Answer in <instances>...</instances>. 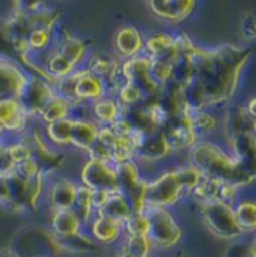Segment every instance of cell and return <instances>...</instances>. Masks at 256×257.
Masks as SVG:
<instances>
[{
    "mask_svg": "<svg viewBox=\"0 0 256 257\" xmlns=\"http://www.w3.org/2000/svg\"><path fill=\"white\" fill-rule=\"evenodd\" d=\"M250 57V50L237 45H222L213 50L195 47L190 53L193 77L183 87L189 113L210 110L228 102L237 87L241 71Z\"/></svg>",
    "mask_w": 256,
    "mask_h": 257,
    "instance_id": "cell-1",
    "label": "cell"
},
{
    "mask_svg": "<svg viewBox=\"0 0 256 257\" xmlns=\"http://www.w3.org/2000/svg\"><path fill=\"white\" fill-rule=\"evenodd\" d=\"M189 163L195 166L204 178L220 184L240 188L253 182V179L240 169L229 152L210 140H198L189 149Z\"/></svg>",
    "mask_w": 256,
    "mask_h": 257,
    "instance_id": "cell-2",
    "label": "cell"
},
{
    "mask_svg": "<svg viewBox=\"0 0 256 257\" xmlns=\"http://www.w3.org/2000/svg\"><path fill=\"white\" fill-rule=\"evenodd\" d=\"M149 229L148 239L151 241L154 250L166 251L177 247L183 238V229L167 208H145Z\"/></svg>",
    "mask_w": 256,
    "mask_h": 257,
    "instance_id": "cell-3",
    "label": "cell"
},
{
    "mask_svg": "<svg viewBox=\"0 0 256 257\" xmlns=\"http://www.w3.org/2000/svg\"><path fill=\"white\" fill-rule=\"evenodd\" d=\"M186 196L174 169H166L146 179L145 208L175 206Z\"/></svg>",
    "mask_w": 256,
    "mask_h": 257,
    "instance_id": "cell-4",
    "label": "cell"
},
{
    "mask_svg": "<svg viewBox=\"0 0 256 257\" xmlns=\"http://www.w3.org/2000/svg\"><path fill=\"white\" fill-rule=\"evenodd\" d=\"M201 215L208 230L222 239H237L243 235L238 227L234 205L214 199L201 202Z\"/></svg>",
    "mask_w": 256,
    "mask_h": 257,
    "instance_id": "cell-5",
    "label": "cell"
},
{
    "mask_svg": "<svg viewBox=\"0 0 256 257\" xmlns=\"http://www.w3.org/2000/svg\"><path fill=\"white\" fill-rule=\"evenodd\" d=\"M77 182L80 185H84L86 188H89L92 191L106 190L110 193H116L118 191V182H116L115 164L86 158L80 167Z\"/></svg>",
    "mask_w": 256,
    "mask_h": 257,
    "instance_id": "cell-6",
    "label": "cell"
},
{
    "mask_svg": "<svg viewBox=\"0 0 256 257\" xmlns=\"http://www.w3.org/2000/svg\"><path fill=\"white\" fill-rule=\"evenodd\" d=\"M56 96L54 87L51 83L39 78L29 75L27 81L18 96L21 105L24 107L27 116L35 122L36 116L41 113V110Z\"/></svg>",
    "mask_w": 256,
    "mask_h": 257,
    "instance_id": "cell-7",
    "label": "cell"
},
{
    "mask_svg": "<svg viewBox=\"0 0 256 257\" xmlns=\"http://www.w3.org/2000/svg\"><path fill=\"white\" fill-rule=\"evenodd\" d=\"M161 133L166 137L172 152L189 151L199 140L196 131L193 130L189 111L172 116L161 128Z\"/></svg>",
    "mask_w": 256,
    "mask_h": 257,
    "instance_id": "cell-8",
    "label": "cell"
},
{
    "mask_svg": "<svg viewBox=\"0 0 256 257\" xmlns=\"http://www.w3.org/2000/svg\"><path fill=\"white\" fill-rule=\"evenodd\" d=\"M78 182L63 175H53L47 178V187L44 199L48 203L50 211L56 209H72L75 202Z\"/></svg>",
    "mask_w": 256,
    "mask_h": 257,
    "instance_id": "cell-9",
    "label": "cell"
},
{
    "mask_svg": "<svg viewBox=\"0 0 256 257\" xmlns=\"http://www.w3.org/2000/svg\"><path fill=\"white\" fill-rule=\"evenodd\" d=\"M0 126L17 137H24L33 126V120L27 116L18 98L0 99Z\"/></svg>",
    "mask_w": 256,
    "mask_h": 257,
    "instance_id": "cell-10",
    "label": "cell"
},
{
    "mask_svg": "<svg viewBox=\"0 0 256 257\" xmlns=\"http://www.w3.org/2000/svg\"><path fill=\"white\" fill-rule=\"evenodd\" d=\"M229 154L240 169L256 181V137L252 131L241 133L228 140Z\"/></svg>",
    "mask_w": 256,
    "mask_h": 257,
    "instance_id": "cell-11",
    "label": "cell"
},
{
    "mask_svg": "<svg viewBox=\"0 0 256 257\" xmlns=\"http://www.w3.org/2000/svg\"><path fill=\"white\" fill-rule=\"evenodd\" d=\"M172 155V149L161 131L148 134L136 152V163L140 167L158 164Z\"/></svg>",
    "mask_w": 256,
    "mask_h": 257,
    "instance_id": "cell-12",
    "label": "cell"
},
{
    "mask_svg": "<svg viewBox=\"0 0 256 257\" xmlns=\"http://www.w3.org/2000/svg\"><path fill=\"white\" fill-rule=\"evenodd\" d=\"M145 35L134 26L125 24L118 29L113 38L115 54L119 60H127L143 54Z\"/></svg>",
    "mask_w": 256,
    "mask_h": 257,
    "instance_id": "cell-13",
    "label": "cell"
},
{
    "mask_svg": "<svg viewBox=\"0 0 256 257\" xmlns=\"http://www.w3.org/2000/svg\"><path fill=\"white\" fill-rule=\"evenodd\" d=\"M88 235L98 244V245H112L122 239L124 236V224L110 220L107 217L95 214L92 220L86 226Z\"/></svg>",
    "mask_w": 256,
    "mask_h": 257,
    "instance_id": "cell-14",
    "label": "cell"
},
{
    "mask_svg": "<svg viewBox=\"0 0 256 257\" xmlns=\"http://www.w3.org/2000/svg\"><path fill=\"white\" fill-rule=\"evenodd\" d=\"M27 77L29 75L12 60L5 59L0 54V99L8 96L18 98L27 81Z\"/></svg>",
    "mask_w": 256,
    "mask_h": 257,
    "instance_id": "cell-15",
    "label": "cell"
},
{
    "mask_svg": "<svg viewBox=\"0 0 256 257\" xmlns=\"http://www.w3.org/2000/svg\"><path fill=\"white\" fill-rule=\"evenodd\" d=\"M154 15L177 23L187 18L196 8V0H146Z\"/></svg>",
    "mask_w": 256,
    "mask_h": 257,
    "instance_id": "cell-16",
    "label": "cell"
},
{
    "mask_svg": "<svg viewBox=\"0 0 256 257\" xmlns=\"http://www.w3.org/2000/svg\"><path fill=\"white\" fill-rule=\"evenodd\" d=\"M107 95L104 83L92 75L84 66L77 69V81H75V98L80 104H91Z\"/></svg>",
    "mask_w": 256,
    "mask_h": 257,
    "instance_id": "cell-17",
    "label": "cell"
},
{
    "mask_svg": "<svg viewBox=\"0 0 256 257\" xmlns=\"http://www.w3.org/2000/svg\"><path fill=\"white\" fill-rule=\"evenodd\" d=\"M100 126L91 117H72V126L69 134V148L74 151L86 152L97 140Z\"/></svg>",
    "mask_w": 256,
    "mask_h": 257,
    "instance_id": "cell-18",
    "label": "cell"
},
{
    "mask_svg": "<svg viewBox=\"0 0 256 257\" xmlns=\"http://www.w3.org/2000/svg\"><path fill=\"white\" fill-rule=\"evenodd\" d=\"M50 232L57 236H71L84 230V224L74 209H56L50 211Z\"/></svg>",
    "mask_w": 256,
    "mask_h": 257,
    "instance_id": "cell-19",
    "label": "cell"
},
{
    "mask_svg": "<svg viewBox=\"0 0 256 257\" xmlns=\"http://www.w3.org/2000/svg\"><path fill=\"white\" fill-rule=\"evenodd\" d=\"M122 110L116 102L115 96L106 95L89 104V117L98 126H109L118 119H121Z\"/></svg>",
    "mask_w": 256,
    "mask_h": 257,
    "instance_id": "cell-20",
    "label": "cell"
},
{
    "mask_svg": "<svg viewBox=\"0 0 256 257\" xmlns=\"http://www.w3.org/2000/svg\"><path fill=\"white\" fill-rule=\"evenodd\" d=\"M71 126H72V117H65L41 125V133L44 140L48 143V146L57 151H65L69 148Z\"/></svg>",
    "mask_w": 256,
    "mask_h": 257,
    "instance_id": "cell-21",
    "label": "cell"
},
{
    "mask_svg": "<svg viewBox=\"0 0 256 257\" xmlns=\"http://www.w3.org/2000/svg\"><path fill=\"white\" fill-rule=\"evenodd\" d=\"M252 120L253 119L247 114L244 107L237 105V107L228 108L223 116V120H222L226 140H229L241 133L252 131Z\"/></svg>",
    "mask_w": 256,
    "mask_h": 257,
    "instance_id": "cell-22",
    "label": "cell"
},
{
    "mask_svg": "<svg viewBox=\"0 0 256 257\" xmlns=\"http://www.w3.org/2000/svg\"><path fill=\"white\" fill-rule=\"evenodd\" d=\"M56 238V242L59 245L60 253H69V254H91L98 251L100 245L83 230L80 233L71 235V236H63V238Z\"/></svg>",
    "mask_w": 256,
    "mask_h": 257,
    "instance_id": "cell-23",
    "label": "cell"
},
{
    "mask_svg": "<svg viewBox=\"0 0 256 257\" xmlns=\"http://www.w3.org/2000/svg\"><path fill=\"white\" fill-rule=\"evenodd\" d=\"M95 214L103 215V217H107L110 220H115V221L124 224V221L133 214V209H131L130 202L127 200V197L122 193L116 191V193H112L109 196L107 202Z\"/></svg>",
    "mask_w": 256,
    "mask_h": 257,
    "instance_id": "cell-24",
    "label": "cell"
},
{
    "mask_svg": "<svg viewBox=\"0 0 256 257\" xmlns=\"http://www.w3.org/2000/svg\"><path fill=\"white\" fill-rule=\"evenodd\" d=\"M175 36L167 32H151L145 35V44H143V54H146L151 59L163 57L167 50L172 47Z\"/></svg>",
    "mask_w": 256,
    "mask_h": 257,
    "instance_id": "cell-25",
    "label": "cell"
},
{
    "mask_svg": "<svg viewBox=\"0 0 256 257\" xmlns=\"http://www.w3.org/2000/svg\"><path fill=\"white\" fill-rule=\"evenodd\" d=\"M65 117H72V107L69 102H66L63 98L60 96H54L42 110L41 113L36 116L35 123L38 125H45L50 123L53 120H59V119H65Z\"/></svg>",
    "mask_w": 256,
    "mask_h": 257,
    "instance_id": "cell-26",
    "label": "cell"
},
{
    "mask_svg": "<svg viewBox=\"0 0 256 257\" xmlns=\"http://www.w3.org/2000/svg\"><path fill=\"white\" fill-rule=\"evenodd\" d=\"M56 47H57V51L75 68H81L86 62L88 54H89L88 45L84 44L83 39H80L77 36H72L68 41L62 42Z\"/></svg>",
    "mask_w": 256,
    "mask_h": 257,
    "instance_id": "cell-27",
    "label": "cell"
},
{
    "mask_svg": "<svg viewBox=\"0 0 256 257\" xmlns=\"http://www.w3.org/2000/svg\"><path fill=\"white\" fill-rule=\"evenodd\" d=\"M121 242L119 253H125L133 257H151L154 253V247L148 236H134V235H124Z\"/></svg>",
    "mask_w": 256,
    "mask_h": 257,
    "instance_id": "cell-28",
    "label": "cell"
},
{
    "mask_svg": "<svg viewBox=\"0 0 256 257\" xmlns=\"http://www.w3.org/2000/svg\"><path fill=\"white\" fill-rule=\"evenodd\" d=\"M113 96H115L116 102L119 104V107L122 110L137 107L145 99V93L142 92V89L139 86L133 84V83H128V81L121 84Z\"/></svg>",
    "mask_w": 256,
    "mask_h": 257,
    "instance_id": "cell-29",
    "label": "cell"
},
{
    "mask_svg": "<svg viewBox=\"0 0 256 257\" xmlns=\"http://www.w3.org/2000/svg\"><path fill=\"white\" fill-rule=\"evenodd\" d=\"M235 209V217L238 227L243 233L256 232V202L255 200H241Z\"/></svg>",
    "mask_w": 256,
    "mask_h": 257,
    "instance_id": "cell-30",
    "label": "cell"
},
{
    "mask_svg": "<svg viewBox=\"0 0 256 257\" xmlns=\"http://www.w3.org/2000/svg\"><path fill=\"white\" fill-rule=\"evenodd\" d=\"M190 120H192L193 130L196 131L198 137H199V136L211 134V133L216 131L217 126L220 125V119H219L211 110L192 111V113H190Z\"/></svg>",
    "mask_w": 256,
    "mask_h": 257,
    "instance_id": "cell-31",
    "label": "cell"
},
{
    "mask_svg": "<svg viewBox=\"0 0 256 257\" xmlns=\"http://www.w3.org/2000/svg\"><path fill=\"white\" fill-rule=\"evenodd\" d=\"M72 209L75 211V214L80 217V220L83 221V224L86 227L88 223L95 215V211L92 208V190H89L84 185L78 184L77 194H75V202H74Z\"/></svg>",
    "mask_w": 256,
    "mask_h": 257,
    "instance_id": "cell-32",
    "label": "cell"
},
{
    "mask_svg": "<svg viewBox=\"0 0 256 257\" xmlns=\"http://www.w3.org/2000/svg\"><path fill=\"white\" fill-rule=\"evenodd\" d=\"M27 44H29V51H45L50 47L54 45V36H53V29L47 27H35L27 33Z\"/></svg>",
    "mask_w": 256,
    "mask_h": 257,
    "instance_id": "cell-33",
    "label": "cell"
},
{
    "mask_svg": "<svg viewBox=\"0 0 256 257\" xmlns=\"http://www.w3.org/2000/svg\"><path fill=\"white\" fill-rule=\"evenodd\" d=\"M174 170H175V175H177V178H178V181H180L184 193L186 194H192V191L201 182L202 173L195 166H192L190 163H187L184 166H178Z\"/></svg>",
    "mask_w": 256,
    "mask_h": 257,
    "instance_id": "cell-34",
    "label": "cell"
},
{
    "mask_svg": "<svg viewBox=\"0 0 256 257\" xmlns=\"http://www.w3.org/2000/svg\"><path fill=\"white\" fill-rule=\"evenodd\" d=\"M149 221L146 212H133L124 221V235H134V236H148Z\"/></svg>",
    "mask_w": 256,
    "mask_h": 257,
    "instance_id": "cell-35",
    "label": "cell"
},
{
    "mask_svg": "<svg viewBox=\"0 0 256 257\" xmlns=\"http://www.w3.org/2000/svg\"><path fill=\"white\" fill-rule=\"evenodd\" d=\"M174 71V63H170L166 59H152L151 60V77L158 86H164L170 81Z\"/></svg>",
    "mask_w": 256,
    "mask_h": 257,
    "instance_id": "cell-36",
    "label": "cell"
},
{
    "mask_svg": "<svg viewBox=\"0 0 256 257\" xmlns=\"http://www.w3.org/2000/svg\"><path fill=\"white\" fill-rule=\"evenodd\" d=\"M241 29L246 38L256 39V12H249L241 23Z\"/></svg>",
    "mask_w": 256,
    "mask_h": 257,
    "instance_id": "cell-37",
    "label": "cell"
},
{
    "mask_svg": "<svg viewBox=\"0 0 256 257\" xmlns=\"http://www.w3.org/2000/svg\"><path fill=\"white\" fill-rule=\"evenodd\" d=\"M228 257H256L250 244H237L229 250Z\"/></svg>",
    "mask_w": 256,
    "mask_h": 257,
    "instance_id": "cell-38",
    "label": "cell"
},
{
    "mask_svg": "<svg viewBox=\"0 0 256 257\" xmlns=\"http://www.w3.org/2000/svg\"><path fill=\"white\" fill-rule=\"evenodd\" d=\"M110 194L112 193L106 191V190H95V191H92V208H94L95 212L103 208V205L107 202Z\"/></svg>",
    "mask_w": 256,
    "mask_h": 257,
    "instance_id": "cell-39",
    "label": "cell"
},
{
    "mask_svg": "<svg viewBox=\"0 0 256 257\" xmlns=\"http://www.w3.org/2000/svg\"><path fill=\"white\" fill-rule=\"evenodd\" d=\"M244 108H246L247 114H249L252 119H255L256 117V96H253L252 99H249V102H247V105H246Z\"/></svg>",
    "mask_w": 256,
    "mask_h": 257,
    "instance_id": "cell-40",
    "label": "cell"
},
{
    "mask_svg": "<svg viewBox=\"0 0 256 257\" xmlns=\"http://www.w3.org/2000/svg\"><path fill=\"white\" fill-rule=\"evenodd\" d=\"M0 257H21L14 248H12V245L11 247H3V248H0Z\"/></svg>",
    "mask_w": 256,
    "mask_h": 257,
    "instance_id": "cell-41",
    "label": "cell"
},
{
    "mask_svg": "<svg viewBox=\"0 0 256 257\" xmlns=\"http://www.w3.org/2000/svg\"><path fill=\"white\" fill-rule=\"evenodd\" d=\"M252 133L255 134V137H256V117L252 120Z\"/></svg>",
    "mask_w": 256,
    "mask_h": 257,
    "instance_id": "cell-42",
    "label": "cell"
},
{
    "mask_svg": "<svg viewBox=\"0 0 256 257\" xmlns=\"http://www.w3.org/2000/svg\"><path fill=\"white\" fill-rule=\"evenodd\" d=\"M250 245H252V248H253V251H255V254H256V236H255V239H253V242H252Z\"/></svg>",
    "mask_w": 256,
    "mask_h": 257,
    "instance_id": "cell-43",
    "label": "cell"
},
{
    "mask_svg": "<svg viewBox=\"0 0 256 257\" xmlns=\"http://www.w3.org/2000/svg\"><path fill=\"white\" fill-rule=\"evenodd\" d=\"M116 257H133V256H130V254H125V253H119V254H118Z\"/></svg>",
    "mask_w": 256,
    "mask_h": 257,
    "instance_id": "cell-44",
    "label": "cell"
},
{
    "mask_svg": "<svg viewBox=\"0 0 256 257\" xmlns=\"http://www.w3.org/2000/svg\"><path fill=\"white\" fill-rule=\"evenodd\" d=\"M42 257H62L60 254H47V256H42Z\"/></svg>",
    "mask_w": 256,
    "mask_h": 257,
    "instance_id": "cell-45",
    "label": "cell"
}]
</instances>
